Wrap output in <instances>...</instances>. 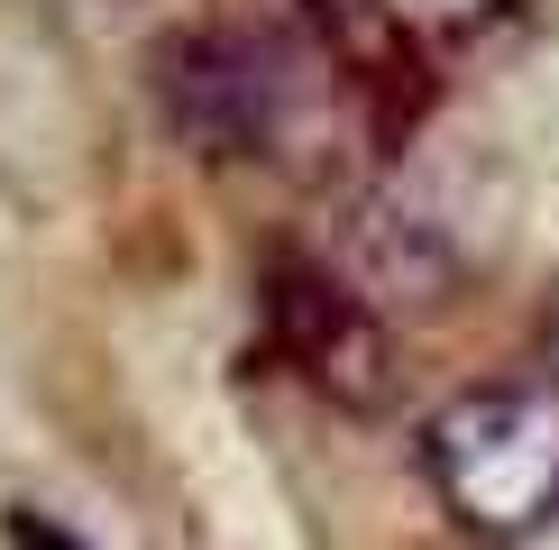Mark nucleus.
I'll list each match as a JSON object with an SVG mask.
<instances>
[{
  "label": "nucleus",
  "mask_w": 559,
  "mask_h": 550,
  "mask_svg": "<svg viewBox=\"0 0 559 550\" xmlns=\"http://www.w3.org/2000/svg\"><path fill=\"white\" fill-rule=\"evenodd\" d=\"M367 28H385L394 46H468L504 19H523L532 0H348Z\"/></svg>",
  "instance_id": "4"
},
{
  "label": "nucleus",
  "mask_w": 559,
  "mask_h": 550,
  "mask_svg": "<svg viewBox=\"0 0 559 550\" xmlns=\"http://www.w3.org/2000/svg\"><path fill=\"white\" fill-rule=\"evenodd\" d=\"M423 468L459 533H477L496 550L550 533L559 523V385L542 367L459 385L423 422Z\"/></svg>",
  "instance_id": "1"
},
{
  "label": "nucleus",
  "mask_w": 559,
  "mask_h": 550,
  "mask_svg": "<svg viewBox=\"0 0 559 550\" xmlns=\"http://www.w3.org/2000/svg\"><path fill=\"white\" fill-rule=\"evenodd\" d=\"M542 376L559 385V312H550V331H542Z\"/></svg>",
  "instance_id": "6"
},
{
  "label": "nucleus",
  "mask_w": 559,
  "mask_h": 550,
  "mask_svg": "<svg viewBox=\"0 0 559 550\" xmlns=\"http://www.w3.org/2000/svg\"><path fill=\"white\" fill-rule=\"evenodd\" d=\"M312 92V56L275 28H183L156 46V101L202 156H275Z\"/></svg>",
  "instance_id": "2"
},
{
  "label": "nucleus",
  "mask_w": 559,
  "mask_h": 550,
  "mask_svg": "<svg viewBox=\"0 0 559 550\" xmlns=\"http://www.w3.org/2000/svg\"><path fill=\"white\" fill-rule=\"evenodd\" d=\"M10 550H83V541L64 533V523H46V514H28V504H19V514H10Z\"/></svg>",
  "instance_id": "5"
},
{
  "label": "nucleus",
  "mask_w": 559,
  "mask_h": 550,
  "mask_svg": "<svg viewBox=\"0 0 559 550\" xmlns=\"http://www.w3.org/2000/svg\"><path fill=\"white\" fill-rule=\"evenodd\" d=\"M266 321H275V349H285L294 376H312L321 395H340V404H358V412L385 404V385H394L385 339H377L367 303L340 285L331 266L275 258V266H266Z\"/></svg>",
  "instance_id": "3"
}]
</instances>
